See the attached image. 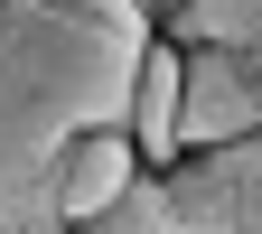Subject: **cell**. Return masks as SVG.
<instances>
[{
	"mask_svg": "<svg viewBox=\"0 0 262 234\" xmlns=\"http://www.w3.org/2000/svg\"><path fill=\"white\" fill-rule=\"evenodd\" d=\"M141 47L150 28H94L38 0H0V187L47 178L75 131L122 122Z\"/></svg>",
	"mask_w": 262,
	"mask_h": 234,
	"instance_id": "cell-1",
	"label": "cell"
},
{
	"mask_svg": "<svg viewBox=\"0 0 262 234\" xmlns=\"http://www.w3.org/2000/svg\"><path fill=\"white\" fill-rule=\"evenodd\" d=\"M169 206H178V234H262V131L178 150Z\"/></svg>",
	"mask_w": 262,
	"mask_h": 234,
	"instance_id": "cell-2",
	"label": "cell"
},
{
	"mask_svg": "<svg viewBox=\"0 0 262 234\" xmlns=\"http://www.w3.org/2000/svg\"><path fill=\"white\" fill-rule=\"evenodd\" d=\"M178 150H215L262 131V56L234 47H178Z\"/></svg>",
	"mask_w": 262,
	"mask_h": 234,
	"instance_id": "cell-3",
	"label": "cell"
},
{
	"mask_svg": "<svg viewBox=\"0 0 262 234\" xmlns=\"http://www.w3.org/2000/svg\"><path fill=\"white\" fill-rule=\"evenodd\" d=\"M131 178H141V150H131V131H122V122H94V131H75V141L56 150V169H47V187H56L66 225H84L94 206H113Z\"/></svg>",
	"mask_w": 262,
	"mask_h": 234,
	"instance_id": "cell-4",
	"label": "cell"
},
{
	"mask_svg": "<svg viewBox=\"0 0 262 234\" xmlns=\"http://www.w3.org/2000/svg\"><path fill=\"white\" fill-rule=\"evenodd\" d=\"M178 84H187V75H178V38H169V28H150L141 66H131V113H122L141 169H178Z\"/></svg>",
	"mask_w": 262,
	"mask_h": 234,
	"instance_id": "cell-5",
	"label": "cell"
},
{
	"mask_svg": "<svg viewBox=\"0 0 262 234\" xmlns=\"http://www.w3.org/2000/svg\"><path fill=\"white\" fill-rule=\"evenodd\" d=\"M178 47H234V56H262V0H169L159 10Z\"/></svg>",
	"mask_w": 262,
	"mask_h": 234,
	"instance_id": "cell-6",
	"label": "cell"
},
{
	"mask_svg": "<svg viewBox=\"0 0 262 234\" xmlns=\"http://www.w3.org/2000/svg\"><path fill=\"white\" fill-rule=\"evenodd\" d=\"M66 234H178V206H169V169H141L113 206H94L84 225H66Z\"/></svg>",
	"mask_w": 262,
	"mask_h": 234,
	"instance_id": "cell-7",
	"label": "cell"
},
{
	"mask_svg": "<svg viewBox=\"0 0 262 234\" xmlns=\"http://www.w3.org/2000/svg\"><path fill=\"white\" fill-rule=\"evenodd\" d=\"M0 234H66L56 187H47V178H28V187H0Z\"/></svg>",
	"mask_w": 262,
	"mask_h": 234,
	"instance_id": "cell-8",
	"label": "cell"
},
{
	"mask_svg": "<svg viewBox=\"0 0 262 234\" xmlns=\"http://www.w3.org/2000/svg\"><path fill=\"white\" fill-rule=\"evenodd\" d=\"M38 10H56V19H94V28H159L150 0H38Z\"/></svg>",
	"mask_w": 262,
	"mask_h": 234,
	"instance_id": "cell-9",
	"label": "cell"
},
{
	"mask_svg": "<svg viewBox=\"0 0 262 234\" xmlns=\"http://www.w3.org/2000/svg\"><path fill=\"white\" fill-rule=\"evenodd\" d=\"M150 10H169V0H150Z\"/></svg>",
	"mask_w": 262,
	"mask_h": 234,
	"instance_id": "cell-10",
	"label": "cell"
}]
</instances>
